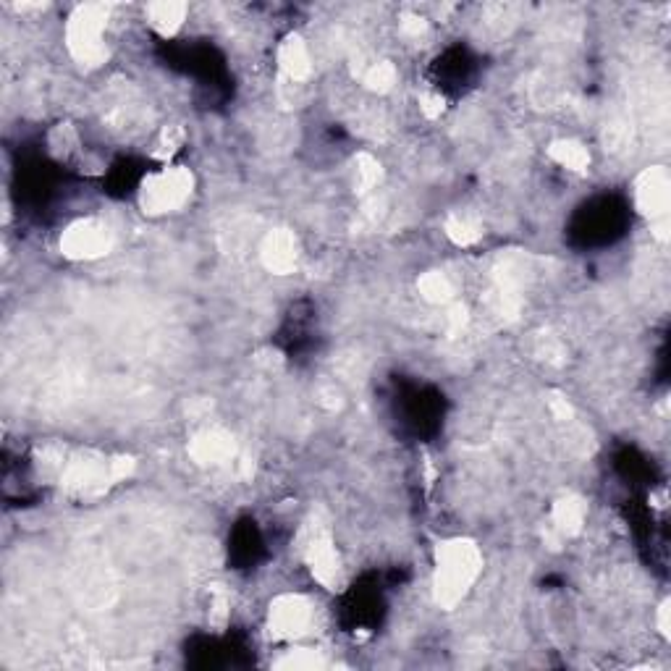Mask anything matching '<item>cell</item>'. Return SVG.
<instances>
[{
	"instance_id": "1",
	"label": "cell",
	"mask_w": 671,
	"mask_h": 671,
	"mask_svg": "<svg viewBox=\"0 0 671 671\" xmlns=\"http://www.w3.org/2000/svg\"><path fill=\"white\" fill-rule=\"evenodd\" d=\"M480 572H483V554L472 540H443L436 548V580H433L438 606L454 609L470 593Z\"/></svg>"
},
{
	"instance_id": "2",
	"label": "cell",
	"mask_w": 671,
	"mask_h": 671,
	"mask_svg": "<svg viewBox=\"0 0 671 671\" xmlns=\"http://www.w3.org/2000/svg\"><path fill=\"white\" fill-rule=\"evenodd\" d=\"M134 462L126 457H105V454H77L69 459L61 485L74 496H97L105 488L121 483L132 475Z\"/></svg>"
},
{
	"instance_id": "3",
	"label": "cell",
	"mask_w": 671,
	"mask_h": 671,
	"mask_svg": "<svg viewBox=\"0 0 671 671\" xmlns=\"http://www.w3.org/2000/svg\"><path fill=\"white\" fill-rule=\"evenodd\" d=\"M194 192V176L184 166H163L147 173L139 187V208L147 215H168L181 210Z\"/></svg>"
},
{
	"instance_id": "4",
	"label": "cell",
	"mask_w": 671,
	"mask_h": 671,
	"mask_svg": "<svg viewBox=\"0 0 671 671\" xmlns=\"http://www.w3.org/2000/svg\"><path fill=\"white\" fill-rule=\"evenodd\" d=\"M105 27H108V8L97 3L79 6L66 27V45L71 56L84 66H100L108 58Z\"/></svg>"
},
{
	"instance_id": "5",
	"label": "cell",
	"mask_w": 671,
	"mask_h": 671,
	"mask_svg": "<svg viewBox=\"0 0 671 671\" xmlns=\"http://www.w3.org/2000/svg\"><path fill=\"white\" fill-rule=\"evenodd\" d=\"M111 247V229L97 218H79L61 236V252L71 260H97L108 255Z\"/></svg>"
},
{
	"instance_id": "6",
	"label": "cell",
	"mask_w": 671,
	"mask_h": 671,
	"mask_svg": "<svg viewBox=\"0 0 671 671\" xmlns=\"http://www.w3.org/2000/svg\"><path fill=\"white\" fill-rule=\"evenodd\" d=\"M312 624V606L307 598L297 593L278 595L276 601L270 603L268 627L273 637L281 640H294V637L305 635Z\"/></svg>"
},
{
	"instance_id": "7",
	"label": "cell",
	"mask_w": 671,
	"mask_h": 671,
	"mask_svg": "<svg viewBox=\"0 0 671 671\" xmlns=\"http://www.w3.org/2000/svg\"><path fill=\"white\" fill-rule=\"evenodd\" d=\"M635 202L640 213L645 218H651L653 223L666 221V210H669L671 202V181L666 168L653 166L640 173V179L635 184Z\"/></svg>"
},
{
	"instance_id": "8",
	"label": "cell",
	"mask_w": 671,
	"mask_h": 671,
	"mask_svg": "<svg viewBox=\"0 0 671 671\" xmlns=\"http://www.w3.org/2000/svg\"><path fill=\"white\" fill-rule=\"evenodd\" d=\"M307 564H310L312 575L320 585H326V588H333L341 577V561L339 554H336V546H333V540L328 538V533L323 530H315L310 540H307L305 548Z\"/></svg>"
},
{
	"instance_id": "9",
	"label": "cell",
	"mask_w": 671,
	"mask_h": 671,
	"mask_svg": "<svg viewBox=\"0 0 671 671\" xmlns=\"http://www.w3.org/2000/svg\"><path fill=\"white\" fill-rule=\"evenodd\" d=\"M189 454H192L194 462L200 464H226L236 454L234 438L223 428H205L192 438Z\"/></svg>"
},
{
	"instance_id": "10",
	"label": "cell",
	"mask_w": 671,
	"mask_h": 671,
	"mask_svg": "<svg viewBox=\"0 0 671 671\" xmlns=\"http://www.w3.org/2000/svg\"><path fill=\"white\" fill-rule=\"evenodd\" d=\"M297 239L289 231H270L260 244V260L270 273L286 276L297 265Z\"/></svg>"
},
{
	"instance_id": "11",
	"label": "cell",
	"mask_w": 671,
	"mask_h": 671,
	"mask_svg": "<svg viewBox=\"0 0 671 671\" xmlns=\"http://www.w3.org/2000/svg\"><path fill=\"white\" fill-rule=\"evenodd\" d=\"M278 69L286 82H307L312 71V58L302 37H286L278 48Z\"/></svg>"
},
{
	"instance_id": "12",
	"label": "cell",
	"mask_w": 671,
	"mask_h": 671,
	"mask_svg": "<svg viewBox=\"0 0 671 671\" xmlns=\"http://www.w3.org/2000/svg\"><path fill=\"white\" fill-rule=\"evenodd\" d=\"M585 519H588V506L580 496H564V499L556 501L554 514H551V527L561 538H572L585 527Z\"/></svg>"
},
{
	"instance_id": "13",
	"label": "cell",
	"mask_w": 671,
	"mask_h": 671,
	"mask_svg": "<svg viewBox=\"0 0 671 671\" xmlns=\"http://www.w3.org/2000/svg\"><path fill=\"white\" fill-rule=\"evenodd\" d=\"M187 3H153L147 6V24L158 32L160 37H173L187 19Z\"/></svg>"
},
{
	"instance_id": "14",
	"label": "cell",
	"mask_w": 671,
	"mask_h": 671,
	"mask_svg": "<svg viewBox=\"0 0 671 671\" xmlns=\"http://www.w3.org/2000/svg\"><path fill=\"white\" fill-rule=\"evenodd\" d=\"M548 155H551V160H556L561 168H567V171L582 173L590 166V153L585 150L582 142H577V139H559V142L551 145Z\"/></svg>"
},
{
	"instance_id": "15",
	"label": "cell",
	"mask_w": 671,
	"mask_h": 671,
	"mask_svg": "<svg viewBox=\"0 0 671 671\" xmlns=\"http://www.w3.org/2000/svg\"><path fill=\"white\" fill-rule=\"evenodd\" d=\"M446 234L451 236V242H457L459 247H470L483 236V229H480V223L475 215L467 213H454L449 215V221H446Z\"/></svg>"
},
{
	"instance_id": "16",
	"label": "cell",
	"mask_w": 671,
	"mask_h": 671,
	"mask_svg": "<svg viewBox=\"0 0 671 671\" xmlns=\"http://www.w3.org/2000/svg\"><path fill=\"white\" fill-rule=\"evenodd\" d=\"M420 291L422 297L441 305V302H449L451 294H454V286H451V281L443 276V273H436V270H433V273H425V276L420 278Z\"/></svg>"
},
{
	"instance_id": "17",
	"label": "cell",
	"mask_w": 671,
	"mask_h": 671,
	"mask_svg": "<svg viewBox=\"0 0 671 671\" xmlns=\"http://www.w3.org/2000/svg\"><path fill=\"white\" fill-rule=\"evenodd\" d=\"M354 176H357V189L360 192H370L381 181V163L373 155H360L357 163H354Z\"/></svg>"
},
{
	"instance_id": "18",
	"label": "cell",
	"mask_w": 671,
	"mask_h": 671,
	"mask_svg": "<svg viewBox=\"0 0 671 671\" xmlns=\"http://www.w3.org/2000/svg\"><path fill=\"white\" fill-rule=\"evenodd\" d=\"M365 84L375 92H388L396 84V69L394 63L381 61V63H370L365 71Z\"/></svg>"
},
{
	"instance_id": "19",
	"label": "cell",
	"mask_w": 671,
	"mask_h": 671,
	"mask_svg": "<svg viewBox=\"0 0 671 671\" xmlns=\"http://www.w3.org/2000/svg\"><path fill=\"white\" fill-rule=\"evenodd\" d=\"M181 145H184V132H181L179 126H166V129H163V137H160L158 158H171Z\"/></svg>"
},
{
	"instance_id": "20",
	"label": "cell",
	"mask_w": 671,
	"mask_h": 671,
	"mask_svg": "<svg viewBox=\"0 0 671 671\" xmlns=\"http://www.w3.org/2000/svg\"><path fill=\"white\" fill-rule=\"evenodd\" d=\"M420 108H422V111H425V116H430V118L441 116L443 97L436 95V92H428V95L420 97Z\"/></svg>"
},
{
	"instance_id": "21",
	"label": "cell",
	"mask_w": 671,
	"mask_h": 671,
	"mask_svg": "<svg viewBox=\"0 0 671 671\" xmlns=\"http://www.w3.org/2000/svg\"><path fill=\"white\" fill-rule=\"evenodd\" d=\"M658 630L661 635H669V601L661 603V609H658Z\"/></svg>"
}]
</instances>
